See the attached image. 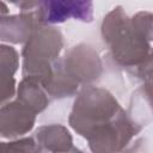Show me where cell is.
I'll list each match as a JSON object with an SVG mask.
<instances>
[{"instance_id":"cell-13","label":"cell","mask_w":153,"mask_h":153,"mask_svg":"<svg viewBox=\"0 0 153 153\" xmlns=\"http://www.w3.org/2000/svg\"><path fill=\"white\" fill-rule=\"evenodd\" d=\"M7 1H10L12 4H20L22 2V0H7Z\"/></svg>"},{"instance_id":"cell-11","label":"cell","mask_w":153,"mask_h":153,"mask_svg":"<svg viewBox=\"0 0 153 153\" xmlns=\"http://www.w3.org/2000/svg\"><path fill=\"white\" fill-rule=\"evenodd\" d=\"M39 152L33 137H23L11 142H0V152Z\"/></svg>"},{"instance_id":"cell-5","label":"cell","mask_w":153,"mask_h":153,"mask_svg":"<svg viewBox=\"0 0 153 153\" xmlns=\"http://www.w3.org/2000/svg\"><path fill=\"white\" fill-rule=\"evenodd\" d=\"M41 4L47 25L69 19L90 23L93 19V0H41Z\"/></svg>"},{"instance_id":"cell-1","label":"cell","mask_w":153,"mask_h":153,"mask_svg":"<svg viewBox=\"0 0 153 153\" xmlns=\"http://www.w3.org/2000/svg\"><path fill=\"white\" fill-rule=\"evenodd\" d=\"M68 123L96 153L120 152L140 131L108 90L92 85L78 93Z\"/></svg>"},{"instance_id":"cell-10","label":"cell","mask_w":153,"mask_h":153,"mask_svg":"<svg viewBox=\"0 0 153 153\" xmlns=\"http://www.w3.org/2000/svg\"><path fill=\"white\" fill-rule=\"evenodd\" d=\"M17 99L31 109L36 115L42 112L49 104L48 93L43 86L32 79L23 78L17 88Z\"/></svg>"},{"instance_id":"cell-4","label":"cell","mask_w":153,"mask_h":153,"mask_svg":"<svg viewBox=\"0 0 153 153\" xmlns=\"http://www.w3.org/2000/svg\"><path fill=\"white\" fill-rule=\"evenodd\" d=\"M59 67L75 86L90 85L99 79L103 65L98 53L88 44H76L57 59Z\"/></svg>"},{"instance_id":"cell-8","label":"cell","mask_w":153,"mask_h":153,"mask_svg":"<svg viewBox=\"0 0 153 153\" xmlns=\"http://www.w3.org/2000/svg\"><path fill=\"white\" fill-rule=\"evenodd\" d=\"M35 141L39 151L48 152H71L73 139L68 129L61 124H47L39 127L35 133Z\"/></svg>"},{"instance_id":"cell-12","label":"cell","mask_w":153,"mask_h":153,"mask_svg":"<svg viewBox=\"0 0 153 153\" xmlns=\"http://www.w3.org/2000/svg\"><path fill=\"white\" fill-rule=\"evenodd\" d=\"M7 13H8V7L6 6V4L2 0H0V19L2 17L7 16Z\"/></svg>"},{"instance_id":"cell-7","label":"cell","mask_w":153,"mask_h":153,"mask_svg":"<svg viewBox=\"0 0 153 153\" xmlns=\"http://www.w3.org/2000/svg\"><path fill=\"white\" fill-rule=\"evenodd\" d=\"M18 67V51L11 45L0 44V105L10 102L16 94L14 74Z\"/></svg>"},{"instance_id":"cell-9","label":"cell","mask_w":153,"mask_h":153,"mask_svg":"<svg viewBox=\"0 0 153 153\" xmlns=\"http://www.w3.org/2000/svg\"><path fill=\"white\" fill-rule=\"evenodd\" d=\"M37 26L30 18L19 13L5 16L0 19V39L7 43H25Z\"/></svg>"},{"instance_id":"cell-6","label":"cell","mask_w":153,"mask_h":153,"mask_svg":"<svg viewBox=\"0 0 153 153\" xmlns=\"http://www.w3.org/2000/svg\"><path fill=\"white\" fill-rule=\"evenodd\" d=\"M36 114L18 99L0 105V136L16 139L29 133L35 124Z\"/></svg>"},{"instance_id":"cell-3","label":"cell","mask_w":153,"mask_h":153,"mask_svg":"<svg viewBox=\"0 0 153 153\" xmlns=\"http://www.w3.org/2000/svg\"><path fill=\"white\" fill-rule=\"evenodd\" d=\"M63 48V36L60 30L50 25L37 27L24 43L22 50L23 78L42 84L48 76L53 63Z\"/></svg>"},{"instance_id":"cell-2","label":"cell","mask_w":153,"mask_h":153,"mask_svg":"<svg viewBox=\"0 0 153 153\" xmlns=\"http://www.w3.org/2000/svg\"><path fill=\"white\" fill-rule=\"evenodd\" d=\"M102 37L114 61L137 75H151L152 66V13L137 12L129 17L121 6L103 19Z\"/></svg>"}]
</instances>
